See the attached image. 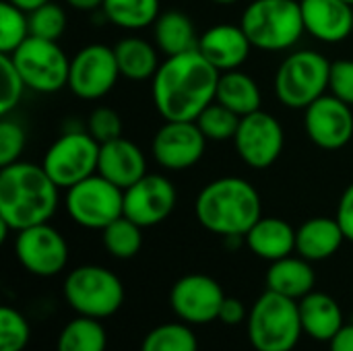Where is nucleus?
I'll list each match as a JSON object with an SVG mask.
<instances>
[{"mask_svg": "<svg viewBox=\"0 0 353 351\" xmlns=\"http://www.w3.org/2000/svg\"><path fill=\"white\" fill-rule=\"evenodd\" d=\"M221 72L199 50L165 56L151 79L155 110L163 120L194 122L217 97Z\"/></svg>", "mask_w": 353, "mask_h": 351, "instance_id": "nucleus-1", "label": "nucleus"}, {"mask_svg": "<svg viewBox=\"0 0 353 351\" xmlns=\"http://www.w3.org/2000/svg\"><path fill=\"white\" fill-rule=\"evenodd\" d=\"M58 184L43 166L14 161L0 170V219L21 232L48 223L58 209Z\"/></svg>", "mask_w": 353, "mask_h": 351, "instance_id": "nucleus-2", "label": "nucleus"}, {"mask_svg": "<svg viewBox=\"0 0 353 351\" xmlns=\"http://www.w3.org/2000/svg\"><path fill=\"white\" fill-rule=\"evenodd\" d=\"M199 223L221 238H244L250 228L263 217L261 194L244 178L223 176L211 180L194 201Z\"/></svg>", "mask_w": 353, "mask_h": 351, "instance_id": "nucleus-3", "label": "nucleus"}, {"mask_svg": "<svg viewBox=\"0 0 353 351\" xmlns=\"http://www.w3.org/2000/svg\"><path fill=\"white\" fill-rule=\"evenodd\" d=\"M240 25L252 48L263 52L290 50L306 33L300 0H252Z\"/></svg>", "mask_w": 353, "mask_h": 351, "instance_id": "nucleus-4", "label": "nucleus"}, {"mask_svg": "<svg viewBox=\"0 0 353 351\" xmlns=\"http://www.w3.org/2000/svg\"><path fill=\"white\" fill-rule=\"evenodd\" d=\"M298 302L267 290L250 308L248 339L256 351H292L302 337Z\"/></svg>", "mask_w": 353, "mask_h": 351, "instance_id": "nucleus-5", "label": "nucleus"}, {"mask_svg": "<svg viewBox=\"0 0 353 351\" xmlns=\"http://www.w3.org/2000/svg\"><path fill=\"white\" fill-rule=\"evenodd\" d=\"M331 62L314 50L292 52L277 68L273 89L277 99L292 110H306L329 89Z\"/></svg>", "mask_w": 353, "mask_h": 351, "instance_id": "nucleus-6", "label": "nucleus"}, {"mask_svg": "<svg viewBox=\"0 0 353 351\" xmlns=\"http://www.w3.org/2000/svg\"><path fill=\"white\" fill-rule=\"evenodd\" d=\"M68 306L89 319H108L116 314L124 302V285L116 273L99 265H83L72 269L62 288Z\"/></svg>", "mask_w": 353, "mask_h": 351, "instance_id": "nucleus-7", "label": "nucleus"}, {"mask_svg": "<svg viewBox=\"0 0 353 351\" xmlns=\"http://www.w3.org/2000/svg\"><path fill=\"white\" fill-rule=\"evenodd\" d=\"M101 143L89 130H64L46 151L41 166L58 188L68 190L81 180L97 174Z\"/></svg>", "mask_w": 353, "mask_h": 351, "instance_id": "nucleus-8", "label": "nucleus"}, {"mask_svg": "<svg viewBox=\"0 0 353 351\" xmlns=\"http://www.w3.org/2000/svg\"><path fill=\"white\" fill-rule=\"evenodd\" d=\"M66 211L85 230H105L124 215V190L93 174L66 190Z\"/></svg>", "mask_w": 353, "mask_h": 351, "instance_id": "nucleus-9", "label": "nucleus"}, {"mask_svg": "<svg viewBox=\"0 0 353 351\" xmlns=\"http://www.w3.org/2000/svg\"><path fill=\"white\" fill-rule=\"evenodd\" d=\"M8 56L12 58L27 89L35 93H56L68 85L70 60L58 41L31 35Z\"/></svg>", "mask_w": 353, "mask_h": 351, "instance_id": "nucleus-10", "label": "nucleus"}, {"mask_svg": "<svg viewBox=\"0 0 353 351\" xmlns=\"http://www.w3.org/2000/svg\"><path fill=\"white\" fill-rule=\"evenodd\" d=\"M120 77L114 48L105 43H89L70 58L68 89L77 97L93 101L108 95Z\"/></svg>", "mask_w": 353, "mask_h": 351, "instance_id": "nucleus-11", "label": "nucleus"}, {"mask_svg": "<svg viewBox=\"0 0 353 351\" xmlns=\"http://www.w3.org/2000/svg\"><path fill=\"white\" fill-rule=\"evenodd\" d=\"M234 145L240 159L248 168L267 170L279 159L285 145V132L273 114L256 110L240 118Z\"/></svg>", "mask_w": 353, "mask_h": 351, "instance_id": "nucleus-12", "label": "nucleus"}, {"mask_svg": "<svg viewBox=\"0 0 353 351\" xmlns=\"http://www.w3.org/2000/svg\"><path fill=\"white\" fill-rule=\"evenodd\" d=\"M14 254L25 271L35 277H54L68 263V244L50 223H39L17 232Z\"/></svg>", "mask_w": 353, "mask_h": 351, "instance_id": "nucleus-13", "label": "nucleus"}, {"mask_svg": "<svg viewBox=\"0 0 353 351\" xmlns=\"http://www.w3.org/2000/svg\"><path fill=\"white\" fill-rule=\"evenodd\" d=\"M153 157L168 172H184L196 166L207 149V137L196 120H165L153 137Z\"/></svg>", "mask_w": 353, "mask_h": 351, "instance_id": "nucleus-14", "label": "nucleus"}, {"mask_svg": "<svg viewBox=\"0 0 353 351\" xmlns=\"http://www.w3.org/2000/svg\"><path fill=\"white\" fill-rule=\"evenodd\" d=\"M223 300L225 294L221 285L203 273L180 277L170 292L174 314L188 325H207L217 321Z\"/></svg>", "mask_w": 353, "mask_h": 351, "instance_id": "nucleus-15", "label": "nucleus"}, {"mask_svg": "<svg viewBox=\"0 0 353 351\" xmlns=\"http://www.w3.org/2000/svg\"><path fill=\"white\" fill-rule=\"evenodd\" d=\"M304 130L308 139L325 151L345 147L353 139L352 106L325 93L304 110Z\"/></svg>", "mask_w": 353, "mask_h": 351, "instance_id": "nucleus-16", "label": "nucleus"}, {"mask_svg": "<svg viewBox=\"0 0 353 351\" xmlns=\"http://www.w3.org/2000/svg\"><path fill=\"white\" fill-rule=\"evenodd\" d=\"M176 188L161 174H145L124 190V217L141 228H153L165 221L176 207Z\"/></svg>", "mask_w": 353, "mask_h": 351, "instance_id": "nucleus-17", "label": "nucleus"}, {"mask_svg": "<svg viewBox=\"0 0 353 351\" xmlns=\"http://www.w3.org/2000/svg\"><path fill=\"white\" fill-rule=\"evenodd\" d=\"M196 50L219 72H228L240 68L248 60L252 52V43L244 33L242 25L219 23L209 27L205 33H201Z\"/></svg>", "mask_w": 353, "mask_h": 351, "instance_id": "nucleus-18", "label": "nucleus"}, {"mask_svg": "<svg viewBox=\"0 0 353 351\" xmlns=\"http://www.w3.org/2000/svg\"><path fill=\"white\" fill-rule=\"evenodd\" d=\"M304 29L323 43H339L352 35L353 6L343 0H300Z\"/></svg>", "mask_w": 353, "mask_h": 351, "instance_id": "nucleus-19", "label": "nucleus"}, {"mask_svg": "<svg viewBox=\"0 0 353 351\" xmlns=\"http://www.w3.org/2000/svg\"><path fill=\"white\" fill-rule=\"evenodd\" d=\"M97 174H101L118 188L126 190L147 174L145 153L137 143L124 137L108 141L99 149Z\"/></svg>", "mask_w": 353, "mask_h": 351, "instance_id": "nucleus-20", "label": "nucleus"}, {"mask_svg": "<svg viewBox=\"0 0 353 351\" xmlns=\"http://www.w3.org/2000/svg\"><path fill=\"white\" fill-rule=\"evenodd\" d=\"M345 234L337 219L312 217L296 230V250L310 263L331 259L343 244Z\"/></svg>", "mask_w": 353, "mask_h": 351, "instance_id": "nucleus-21", "label": "nucleus"}, {"mask_svg": "<svg viewBox=\"0 0 353 351\" xmlns=\"http://www.w3.org/2000/svg\"><path fill=\"white\" fill-rule=\"evenodd\" d=\"M252 254L275 263L296 250V230L279 217H261L244 236Z\"/></svg>", "mask_w": 353, "mask_h": 351, "instance_id": "nucleus-22", "label": "nucleus"}, {"mask_svg": "<svg viewBox=\"0 0 353 351\" xmlns=\"http://www.w3.org/2000/svg\"><path fill=\"white\" fill-rule=\"evenodd\" d=\"M298 308L304 333L316 341H331L345 325L341 306L329 294L310 292L298 302Z\"/></svg>", "mask_w": 353, "mask_h": 351, "instance_id": "nucleus-23", "label": "nucleus"}, {"mask_svg": "<svg viewBox=\"0 0 353 351\" xmlns=\"http://www.w3.org/2000/svg\"><path fill=\"white\" fill-rule=\"evenodd\" d=\"M316 273L310 265V261L298 257H285L275 263H271L267 271V288L275 294H281L285 298H292L300 302L304 296L314 292Z\"/></svg>", "mask_w": 353, "mask_h": 351, "instance_id": "nucleus-24", "label": "nucleus"}, {"mask_svg": "<svg viewBox=\"0 0 353 351\" xmlns=\"http://www.w3.org/2000/svg\"><path fill=\"white\" fill-rule=\"evenodd\" d=\"M155 46L165 56L184 54L190 50H196L199 37L192 19L182 10H165L157 17L153 25Z\"/></svg>", "mask_w": 353, "mask_h": 351, "instance_id": "nucleus-25", "label": "nucleus"}, {"mask_svg": "<svg viewBox=\"0 0 353 351\" xmlns=\"http://www.w3.org/2000/svg\"><path fill=\"white\" fill-rule=\"evenodd\" d=\"M157 46L143 37H124L114 46L116 60L120 74L128 81H147L153 79L159 68V56Z\"/></svg>", "mask_w": 353, "mask_h": 351, "instance_id": "nucleus-26", "label": "nucleus"}, {"mask_svg": "<svg viewBox=\"0 0 353 351\" xmlns=\"http://www.w3.org/2000/svg\"><path fill=\"white\" fill-rule=\"evenodd\" d=\"M215 101L223 103L225 108H230L232 112H236L242 118V116H248V114L261 110L263 95H261L259 83L250 74L236 68V70L221 72Z\"/></svg>", "mask_w": 353, "mask_h": 351, "instance_id": "nucleus-27", "label": "nucleus"}, {"mask_svg": "<svg viewBox=\"0 0 353 351\" xmlns=\"http://www.w3.org/2000/svg\"><path fill=\"white\" fill-rule=\"evenodd\" d=\"M103 17L126 31H141L155 25L159 12V0H103Z\"/></svg>", "mask_w": 353, "mask_h": 351, "instance_id": "nucleus-28", "label": "nucleus"}, {"mask_svg": "<svg viewBox=\"0 0 353 351\" xmlns=\"http://www.w3.org/2000/svg\"><path fill=\"white\" fill-rule=\"evenodd\" d=\"M108 335L97 319L77 317L58 335L56 351H105Z\"/></svg>", "mask_w": 353, "mask_h": 351, "instance_id": "nucleus-29", "label": "nucleus"}, {"mask_svg": "<svg viewBox=\"0 0 353 351\" xmlns=\"http://www.w3.org/2000/svg\"><path fill=\"white\" fill-rule=\"evenodd\" d=\"M143 228L137 225L134 221H130L128 217H118L116 221H112L105 230H101L103 234V246L105 250L116 257V259H132L134 254H139L141 246H143Z\"/></svg>", "mask_w": 353, "mask_h": 351, "instance_id": "nucleus-30", "label": "nucleus"}, {"mask_svg": "<svg viewBox=\"0 0 353 351\" xmlns=\"http://www.w3.org/2000/svg\"><path fill=\"white\" fill-rule=\"evenodd\" d=\"M141 351H199V341L190 327L182 323H168L145 335Z\"/></svg>", "mask_w": 353, "mask_h": 351, "instance_id": "nucleus-31", "label": "nucleus"}, {"mask_svg": "<svg viewBox=\"0 0 353 351\" xmlns=\"http://www.w3.org/2000/svg\"><path fill=\"white\" fill-rule=\"evenodd\" d=\"M196 124L201 132L207 137V141L223 143V141H234L238 126H240V116L232 112L230 108H225L223 103L213 101L201 112V116L196 118Z\"/></svg>", "mask_w": 353, "mask_h": 351, "instance_id": "nucleus-32", "label": "nucleus"}, {"mask_svg": "<svg viewBox=\"0 0 353 351\" xmlns=\"http://www.w3.org/2000/svg\"><path fill=\"white\" fill-rule=\"evenodd\" d=\"M29 37V12L4 0L0 4V54H12Z\"/></svg>", "mask_w": 353, "mask_h": 351, "instance_id": "nucleus-33", "label": "nucleus"}, {"mask_svg": "<svg viewBox=\"0 0 353 351\" xmlns=\"http://www.w3.org/2000/svg\"><path fill=\"white\" fill-rule=\"evenodd\" d=\"M66 27H68L66 10L52 0L35 8L33 12H29V29L33 37L58 41L64 35Z\"/></svg>", "mask_w": 353, "mask_h": 351, "instance_id": "nucleus-34", "label": "nucleus"}, {"mask_svg": "<svg viewBox=\"0 0 353 351\" xmlns=\"http://www.w3.org/2000/svg\"><path fill=\"white\" fill-rule=\"evenodd\" d=\"M31 329L27 319L10 308L2 306L0 308V351H23L29 343Z\"/></svg>", "mask_w": 353, "mask_h": 351, "instance_id": "nucleus-35", "label": "nucleus"}, {"mask_svg": "<svg viewBox=\"0 0 353 351\" xmlns=\"http://www.w3.org/2000/svg\"><path fill=\"white\" fill-rule=\"evenodd\" d=\"M0 72H2V91H0V114L8 116L21 101L27 85L19 74L12 58L8 54H0Z\"/></svg>", "mask_w": 353, "mask_h": 351, "instance_id": "nucleus-36", "label": "nucleus"}, {"mask_svg": "<svg viewBox=\"0 0 353 351\" xmlns=\"http://www.w3.org/2000/svg\"><path fill=\"white\" fill-rule=\"evenodd\" d=\"M25 143H27L25 128L17 120L4 116L0 122V168L19 161V157L25 151Z\"/></svg>", "mask_w": 353, "mask_h": 351, "instance_id": "nucleus-37", "label": "nucleus"}, {"mask_svg": "<svg viewBox=\"0 0 353 351\" xmlns=\"http://www.w3.org/2000/svg\"><path fill=\"white\" fill-rule=\"evenodd\" d=\"M87 130L93 134V139H97L103 145L108 141L122 137V118L112 108H95L87 120Z\"/></svg>", "mask_w": 353, "mask_h": 351, "instance_id": "nucleus-38", "label": "nucleus"}, {"mask_svg": "<svg viewBox=\"0 0 353 351\" xmlns=\"http://www.w3.org/2000/svg\"><path fill=\"white\" fill-rule=\"evenodd\" d=\"M329 93L353 108V60L341 58L331 62Z\"/></svg>", "mask_w": 353, "mask_h": 351, "instance_id": "nucleus-39", "label": "nucleus"}, {"mask_svg": "<svg viewBox=\"0 0 353 351\" xmlns=\"http://www.w3.org/2000/svg\"><path fill=\"white\" fill-rule=\"evenodd\" d=\"M335 219L339 221V225L345 234V240L353 242V182L343 190V194L339 199Z\"/></svg>", "mask_w": 353, "mask_h": 351, "instance_id": "nucleus-40", "label": "nucleus"}, {"mask_svg": "<svg viewBox=\"0 0 353 351\" xmlns=\"http://www.w3.org/2000/svg\"><path fill=\"white\" fill-rule=\"evenodd\" d=\"M217 321H221L223 325L236 327V325H240V323L246 321V306H244L238 298H228V296H225Z\"/></svg>", "mask_w": 353, "mask_h": 351, "instance_id": "nucleus-41", "label": "nucleus"}, {"mask_svg": "<svg viewBox=\"0 0 353 351\" xmlns=\"http://www.w3.org/2000/svg\"><path fill=\"white\" fill-rule=\"evenodd\" d=\"M329 343L331 351H353V325H343V329Z\"/></svg>", "mask_w": 353, "mask_h": 351, "instance_id": "nucleus-42", "label": "nucleus"}, {"mask_svg": "<svg viewBox=\"0 0 353 351\" xmlns=\"http://www.w3.org/2000/svg\"><path fill=\"white\" fill-rule=\"evenodd\" d=\"M66 4L77 10H97L103 6V0H66Z\"/></svg>", "mask_w": 353, "mask_h": 351, "instance_id": "nucleus-43", "label": "nucleus"}, {"mask_svg": "<svg viewBox=\"0 0 353 351\" xmlns=\"http://www.w3.org/2000/svg\"><path fill=\"white\" fill-rule=\"evenodd\" d=\"M10 4H14L17 8H21V10H25V12H33L35 8H39V6H43L46 2H50V0H8Z\"/></svg>", "mask_w": 353, "mask_h": 351, "instance_id": "nucleus-44", "label": "nucleus"}, {"mask_svg": "<svg viewBox=\"0 0 353 351\" xmlns=\"http://www.w3.org/2000/svg\"><path fill=\"white\" fill-rule=\"evenodd\" d=\"M211 2L221 4V6H228V4H234V2H238V0H211Z\"/></svg>", "mask_w": 353, "mask_h": 351, "instance_id": "nucleus-45", "label": "nucleus"}, {"mask_svg": "<svg viewBox=\"0 0 353 351\" xmlns=\"http://www.w3.org/2000/svg\"><path fill=\"white\" fill-rule=\"evenodd\" d=\"M343 2H347V4H352L353 6V0H343Z\"/></svg>", "mask_w": 353, "mask_h": 351, "instance_id": "nucleus-46", "label": "nucleus"}, {"mask_svg": "<svg viewBox=\"0 0 353 351\" xmlns=\"http://www.w3.org/2000/svg\"><path fill=\"white\" fill-rule=\"evenodd\" d=\"M352 37H353V27H352Z\"/></svg>", "mask_w": 353, "mask_h": 351, "instance_id": "nucleus-47", "label": "nucleus"}]
</instances>
